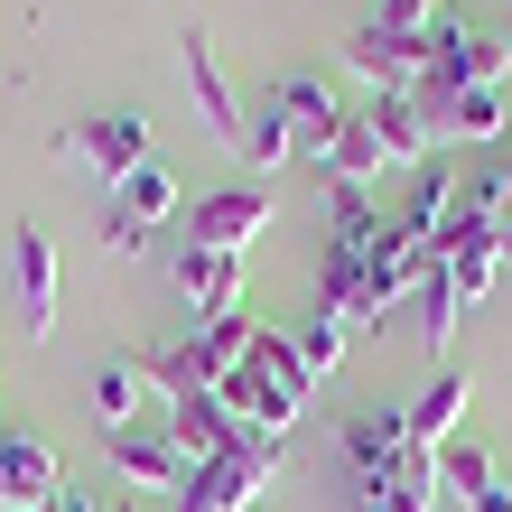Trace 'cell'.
<instances>
[{
  "label": "cell",
  "mask_w": 512,
  "mask_h": 512,
  "mask_svg": "<svg viewBox=\"0 0 512 512\" xmlns=\"http://www.w3.org/2000/svg\"><path fill=\"white\" fill-rule=\"evenodd\" d=\"M10 289H19V317H28V345L56 336V243L38 224L10 233Z\"/></svg>",
  "instance_id": "obj_13"
},
{
  "label": "cell",
  "mask_w": 512,
  "mask_h": 512,
  "mask_svg": "<svg viewBox=\"0 0 512 512\" xmlns=\"http://www.w3.org/2000/svg\"><path fill=\"white\" fill-rule=\"evenodd\" d=\"M168 438L187 447L196 466H215V457H252V447H261V429H243V419H233L215 391H177V401H168Z\"/></svg>",
  "instance_id": "obj_6"
},
{
  "label": "cell",
  "mask_w": 512,
  "mask_h": 512,
  "mask_svg": "<svg viewBox=\"0 0 512 512\" xmlns=\"http://www.w3.org/2000/svg\"><path fill=\"white\" fill-rule=\"evenodd\" d=\"M177 215V177L149 159L140 177H122V187H112V205H103V252H149V224H168Z\"/></svg>",
  "instance_id": "obj_5"
},
{
  "label": "cell",
  "mask_w": 512,
  "mask_h": 512,
  "mask_svg": "<svg viewBox=\"0 0 512 512\" xmlns=\"http://www.w3.org/2000/svg\"><path fill=\"white\" fill-rule=\"evenodd\" d=\"M345 66L364 75L373 94H382V84H401V94H410V84L429 75V38H410V28H382V19H364V28L345 38Z\"/></svg>",
  "instance_id": "obj_11"
},
{
  "label": "cell",
  "mask_w": 512,
  "mask_h": 512,
  "mask_svg": "<svg viewBox=\"0 0 512 512\" xmlns=\"http://www.w3.org/2000/svg\"><path fill=\"white\" fill-rule=\"evenodd\" d=\"M457 326H466V289L447 280V270H429V289H419V345L447 354V345H457Z\"/></svg>",
  "instance_id": "obj_23"
},
{
  "label": "cell",
  "mask_w": 512,
  "mask_h": 512,
  "mask_svg": "<svg viewBox=\"0 0 512 512\" xmlns=\"http://www.w3.org/2000/svg\"><path fill=\"white\" fill-rule=\"evenodd\" d=\"M457 187H466V177L457 168H410V196H401V215H391V224H401V233H419V243H438V224H447V205H457Z\"/></svg>",
  "instance_id": "obj_20"
},
{
  "label": "cell",
  "mask_w": 512,
  "mask_h": 512,
  "mask_svg": "<svg viewBox=\"0 0 512 512\" xmlns=\"http://www.w3.org/2000/svg\"><path fill=\"white\" fill-rule=\"evenodd\" d=\"M373 177H391V149L364 122V103H354L336 122V140H326V187H336V196H373Z\"/></svg>",
  "instance_id": "obj_14"
},
{
  "label": "cell",
  "mask_w": 512,
  "mask_h": 512,
  "mask_svg": "<svg viewBox=\"0 0 512 512\" xmlns=\"http://www.w3.org/2000/svg\"><path fill=\"white\" fill-rule=\"evenodd\" d=\"M373 326H391V308H401V298H419L429 289V270H438V252L419 243V233H401V224H382L373 233Z\"/></svg>",
  "instance_id": "obj_10"
},
{
  "label": "cell",
  "mask_w": 512,
  "mask_h": 512,
  "mask_svg": "<svg viewBox=\"0 0 512 512\" xmlns=\"http://www.w3.org/2000/svg\"><path fill=\"white\" fill-rule=\"evenodd\" d=\"M252 364H261V373H280V382L298 391V401H308V391H317V373H308V364H298V345H289V336H270V326H261V336H252Z\"/></svg>",
  "instance_id": "obj_25"
},
{
  "label": "cell",
  "mask_w": 512,
  "mask_h": 512,
  "mask_svg": "<svg viewBox=\"0 0 512 512\" xmlns=\"http://www.w3.org/2000/svg\"><path fill=\"white\" fill-rule=\"evenodd\" d=\"M457 419H466V382L438 373L429 391H410V438L419 447H457Z\"/></svg>",
  "instance_id": "obj_21"
},
{
  "label": "cell",
  "mask_w": 512,
  "mask_h": 512,
  "mask_svg": "<svg viewBox=\"0 0 512 512\" xmlns=\"http://www.w3.org/2000/svg\"><path fill=\"white\" fill-rule=\"evenodd\" d=\"M215 401H224L233 419H243V429H261V438H289V429H298V410H308V401H298V391H289L280 373H261L252 354L224 373V391H215Z\"/></svg>",
  "instance_id": "obj_12"
},
{
  "label": "cell",
  "mask_w": 512,
  "mask_h": 512,
  "mask_svg": "<svg viewBox=\"0 0 512 512\" xmlns=\"http://www.w3.org/2000/svg\"><path fill=\"white\" fill-rule=\"evenodd\" d=\"M177 66H187V94H196V112L215 122V140L243 159V131H252V112H243V94H233V75H224V56H215V38L205 28H177Z\"/></svg>",
  "instance_id": "obj_4"
},
{
  "label": "cell",
  "mask_w": 512,
  "mask_h": 512,
  "mask_svg": "<svg viewBox=\"0 0 512 512\" xmlns=\"http://www.w3.org/2000/svg\"><path fill=\"white\" fill-rule=\"evenodd\" d=\"M66 503V466H56L47 438H0V512H56Z\"/></svg>",
  "instance_id": "obj_8"
},
{
  "label": "cell",
  "mask_w": 512,
  "mask_h": 512,
  "mask_svg": "<svg viewBox=\"0 0 512 512\" xmlns=\"http://www.w3.org/2000/svg\"><path fill=\"white\" fill-rule=\"evenodd\" d=\"M289 149H298V131H289V112H280V103L261 94V103H252V131H243V168H252L261 187H270V168H280Z\"/></svg>",
  "instance_id": "obj_22"
},
{
  "label": "cell",
  "mask_w": 512,
  "mask_h": 512,
  "mask_svg": "<svg viewBox=\"0 0 512 512\" xmlns=\"http://www.w3.org/2000/svg\"><path fill=\"white\" fill-rule=\"evenodd\" d=\"M364 122L382 131L391 168H429L438 140H429V112H419V94H401V84H382V94H364Z\"/></svg>",
  "instance_id": "obj_15"
},
{
  "label": "cell",
  "mask_w": 512,
  "mask_h": 512,
  "mask_svg": "<svg viewBox=\"0 0 512 512\" xmlns=\"http://www.w3.org/2000/svg\"><path fill=\"white\" fill-rule=\"evenodd\" d=\"M270 215H280V205H270L261 177H252V187H215V196H196V205H187V243H196V252H233V261H243V243H261Z\"/></svg>",
  "instance_id": "obj_2"
},
{
  "label": "cell",
  "mask_w": 512,
  "mask_h": 512,
  "mask_svg": "<svg viewBox=\"0 0 512 512\" xmlns=\"http://www.w3.org/2000/svg\"><path fill=\"white\" fill-rule=\"evenodd\" d=\"M56 159H94L103 187H122V177L149 168V122H140V112H94V122H66V131H56Z\"/></svg>",
  "instance_id": "obj_3"
},
{
  "label": "cell",
  "mask_w": 512,
  "mask_h": 512,
  "mask_svg": "<svg viewBox=\"0 0 512 512\" xmlns=\"http://www.w3.org/2000/svg\"><path fill=\"white\" fill-rule=\"evenodd\" d=\"M112 466H122L131 494H187L196 485V457L168 429H112Z\"/></svg>",
  "instance_id": "obj_9"
},
{
  "label": "cell",
  "mask_w": 512,
  "mask_h": 512,
  "mask_svg": "<svg viewBox=\"0 0 512 512\" xmlns=\"http://www.w3.org/2000/svg\"><path fill=\"white\" fill-rule=\"evenodd\" d=\"M270 475H280V438H261L252 457H215V466H196V485L177 494V512H243L270 494Z\"/></svg>",
  "instance_id": "obj_7"
},
{
  "label": "cell",
  "mask_w": 512,
  "mask_h": 512,
  "mask_svg": "<svg viewBox=\"0 0 512 512\" xmlns=\"http://www.w3.org/2000/svg\"><path fill=\"white\" fill-rule=\"evenodd\" d=\"M410 94H512V47L475 19H438L429 28V75Z\"/></svg>",
  "instance_id": "obj_1"
},
{
  "label": "cell",
  "mask_w": 512,
  "mask_h": 512,
  "mask_svg": "<svg viewBox=\"0 0 512 512\" xmlns=\"http://www.w3.org/2000/svg\"><path fill=\"white\" fill-rule=\"evenodd\" d=\"M112 512H140V503H112Z\"/></svg>",
  "instance_id": "obj_28"
},
{
  "label": "cell",
  "mask_w": 512,
  "mask_h": 512,
  "mask_svg": "<svg viewBox=\"0 0 512 512\" xmlns=\"http://www.w3.org/2000/svg\"><path fill=\"white\" fill-rule=\"evenodd\" d=\"M56 512H94V503H75V494H66V503H56Z\"/></svg>",
  "instance_id": "obj_26"
},
{
  "label": "cell",
  "mask_w": 512,
  "mask_h": 512,
  "mask_svg": "<svg viewBox=\"0 0 512 512\" xmlns=\"http://www.w3.org/2000/svg\"><path fill=\"white\" fill-rule=\"evenodd\" d=\"M84 401H94V429H103V438H112V429H140V410H149V364H103Z\"/></svg>",
  "instance_id": "obj_19"
},
{
  "label": "cell",
  "mask_w": 512,
  "mask_h": 512,
  "mask_svg": "<svg viewBox=\"0 0 512 512\" xmlns=\"http://www.w3.org/2000/svg\"><path fill=\"white\" fill-rule=\"evenodd\" d=\"M345 336H354V326L317 308V317H308V336H298V364H308V373H336V364H345Z\"/></svg>",
  "instance_id": "obj_24"
},
{
  "label": "cell",
  "mask_w": 512,
  "mask_h": 512,
  "mask_svg": "<svg viewBox=\"0 0 512 512\" xmlns=\"http://www.w3.org/2000/svg\"><path fill=\"white\" fill-rule=\"evenodd\" d=\"M177 289L196 298V317H233V308H243V261H233V252L177 243Z\"/></svg>",
  "instance_id": "obj_18"
},
{
  "label": "cell",
  "mask_w": 512,
  "mask_h": 512,
  "mask_svg": "<svg viewBox=\"0 0 512 512\" xmlns=\"http://www.w3.org/2000/svg\"><path fill=\"white\" fill-rule=\"evenodd\" d=\"M503 252H512V215H503Z\"/></svg>",
  "instance_id": "obj_27"
},
{
  "label": "cell",
  "mask_w": 512,
  "mask_h": 512,
  "mask_svg": "<svg viewBox=\"0 0 512 512\" xmlns=\"http://www.w3.org/2000/svg\"><path fill=\"white\" fill-rule=\"evenodd\" d=\"M270 103L289 112V131H298V149H308V159H326V140H336V122H345V103H336V84H326V75H280V84H270Z\"/></svg>",
  "instance_id": "obj_17"
},
{
  "label": "cell",
  "mask_w": 512,
  "mask_h": 512,
  "mask_svg": "<svg viewBox=\"0 0 512 512\" xmlns=\"http://www.w3.org/2000/svg\"><path fill=\"white\" fill-rule=\"evenodd\" d=\"M438 494L457 503V512H512V485H503V466L485 457V447H438Z\"/></svg>",
  "instance_id": "obj_16"
}]
</instances>
